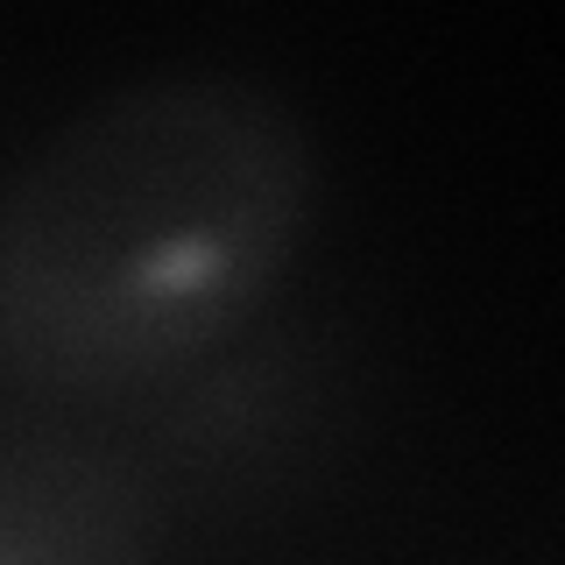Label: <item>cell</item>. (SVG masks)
Instances as JSON below:
<instances>
[{
	"mask_svg": "<svg viewBox=\"0 0 565 565\" xmlns=\"http://www.w3.org/2000/svg\"><path fill=\"white\" fill-rule=\"evenodd\" d=\"M318 220V141L255 71H149L64 114L0 184V361L135 396L241 340Z\"/></svg>",
	"mask_w": 565,
	"mask_h": 565,
	"instance_id": "cell-1",
	"label": "cell"
},
{
	"mask_svg": "<svg viewBox=\"0 0 565 565\" xmlns=\"http://www.w3.org/2000/svg\"><path fill=\"white\" fill-rule=\"evenodd\" d=\"M0 565H156V494L141 467L85 438L8 446Z\"/></svg>",
	"mask_w": 565,
	"mask_h": 565,
	"instance_id": "cell-2",
	"label": "cell"
}]
</instances>
